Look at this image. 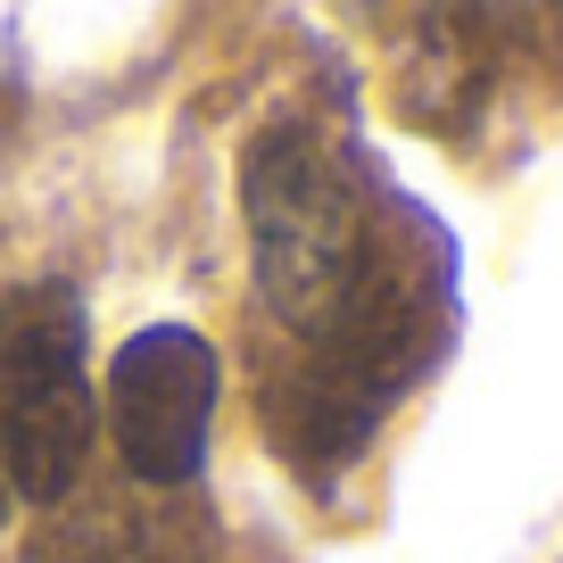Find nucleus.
Returning a JSON list of instances; mask_svg holds the SVG:
<instances>
[{"label": "nucleus", "instance_id": "nucleus-1", "mask_svg": "<svg viewBox=\"0 0 563 563\" xmlns=\"http://www.w3.org/2000/svg\"><path fill=\"white\" fill-rule=\"evenodd\" d=\"M373 208H382V166H365L356 150L323 141L299 117H274L241 150L249 265H257L265 307L299 340H316L332 307L349 299L373 241Z\"/></svg>", "mask_w": 563, "mask_h": 563}, {"label": "nucleus", "instance_id": "nucleus-2", "mask_svg": "<svg viewBox=\"0 0 563 563\" xmlns=\"http://www.w3.org/2000/svg\"><path fill=\"white\" fill-rule=\"evenodd\" d=\"M100 440L91 316L67 282H25L0 299V473L18 506H58Z\"/></svg>", "mask_w": 563, "mask_h": 563}, {"label": "nucleus", "instance_id": "nucleus-3", "mask_svg": "<svg viewBox=\"0 0 563 563\" xmlns=\"http://www.w3.org/2000/svg\"><path fill=\"white\" fill-rule=\"evenodd\" d=\"M224 398V356L199 323H141L108 349V440L141 489H191L208 473V431Z\"/></svg>", "mask_w": 563, "mask_h": 563}, {"label": "nucleus", "instance_id": "nucleus-4", "mask_svg": "<svg viewBox=\"0 0 563 563\" xmlns=\"http://www.w3.org/2000/svg\"><path fill=\"white\" fill-rule=\"evenodd\" d=\"M265 440H274V456L290 464V473L307 481V489H340V473H356L373 448V431H382L389 406H373L356 382H340V373H323L316 356H290V365L265 382Z\"/></svg>", "mask_w": 563, "mask_h": 563}, {"label": "nucleus", "instance_id": "nucleus-5", "mask_svg": "<svg viewBox=\"0 0 563 563\" xmlns=\"http://www.w3.org/2000/svg\"><path fill=\"white\" fill-rule=\"evenodd\" d=\"M9 506H18V497H9V473H0V530H9Z\"/></svg>", "mask_w": 563, "mask_h": 563}]
</instances>
